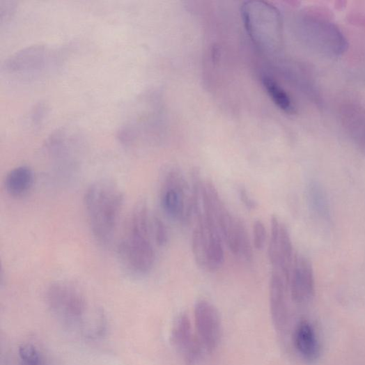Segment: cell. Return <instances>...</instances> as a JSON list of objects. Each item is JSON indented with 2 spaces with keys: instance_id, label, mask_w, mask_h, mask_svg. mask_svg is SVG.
<instances>
[{
  "instance_id": "3957f363",
  "label": "cell",
  "mask_w": 365,
  "mask_h": 365,
  "mask_svg": "<svg viewBox=\"0 0 365 365\" xmlns=\"http://www.w3.org/2000/svg\"><path fill=\"white\" fill-rule=\"evenodd\" d=\"M161 205L174 221L188 224L193 218V193L184 176L176 170L168 172L163 180Z\"/></svg>"
},
{
  "instance_id": "5bb4252c",
  "label": "cell",
  "mask_w": 365,
  "mask_h": 365,
  "mask_svg": "<svg viewBox=\"0 0 365 365\" xmlns=\"http://www.w3.org/2000/svg\"><path fill=\"white\" fill-rule=\"evenodd\" d=\"M309 199L311 208L320 218L327 220L329 218L328 201L324 190L316 182L309 188Z\"/></svg>"
},
{
  "instance_id": "e0dca14e",
  "label": "cell",
  "mask_w": 365,
  "mask_h": 365,
  "mask_svg": "<svg viewBox=\"0 0 365 365\" xmlns=\"http://www.w3.org/2000/svg\"><path fill=\"white\" fill-rule=\"evenodd\" d=\"M267 237L266 228L261 220L254 224V244L257 250H262L265 244Z\"/></svg>"
},
{
  "instance_id": "277c9868",
  "label": "cell",
  "mask_w": 365,
  "mask_h": 365,
  "mask_svg": "<svg viewBox=\"0 0 365 365\" xmlns=\"http://www.w3.org/2000/svg\"><path fill=\"white\" fill-rule=\"evenodd\" d=\"M47 301L52 312L65 323L84 327L87 304L75 286L66 282L52 284L47 292Z\"/></svg>"
},
{
  "instance_id": "5b68a950",
  "label": "cell",
  "mask_w": 365,
  "mask_h": 365,
  "mask_svg": "<svg viewBox=\"0 0 365 365\" xmlns=\"http://www.w3.org/2000/svg\"><path fill=\"white\" fill-rule=\"evenodd\" d=\"M56 58L55 52L46 46H32L9 57L4 69L12 75L36 76L51 69L56 63Z\"/></svg>"
},
{
  "instance_id": "ac0fdd59",
  "label": "cell",
  "mask_w": 365,
  "mask_h": 365,
  "mask_svg": "<svg viewBox=\"0 0 365 365\" xmlns=\"http://www.w3.org/2000/svg\"><path fill=\"white\" fill-rule=\"evenodd\" d=\"M239 198L240 201L244 204L248 209H256L258 205V203L249 196L247 189L244 188H241L239 190Z\"/></svg>"
},
{
  "instance_id": "9a60e30c",
  "label": "cell",
  "mask_w": 365,
  "mask_h": 365,
  "mask_svg": "<svg viewBox=\"0 0 365 365\" xmlns=\"http://www.w3.org/2000/svg\"><path fill=\"white\" fill-rule=\"evenodd\" d=\"M21 365H47L41 352L31 343L22 344L19 348Z\"/></svg>"
},
{
  "instance_id": "8992f818",
  "label": "cell",
  "mask_w": 365,
  "mask_h": 365,
  "mask_svg": "<svg viewBox=\"0 0 365 365\" xmlns=\"http://www.w3.org/2000/svg\"><path fill=\"white\" fill-rule=\"evenodd\" d=\"M268 257L272 267L286 279L289 284L294 261L293 247L288 229L277 216L271 219V235Z\"/></svg>"
},
{
  "instance_id": "7c38bea8",
  "label": "cell",
  "mask_w": 365,
  "mask_h": 365,
  "mask_svg": "<svg viewBox=\"0 0 365 365\" xmlns=\"http://www.w3.org/2000/svg\"><path fill=\"white\" fill-rule=\"evenodd\" d=\"M35 176L28 166H21L11 170L5 180L7 193L13 197L24 196L34 185Z\"/></svg>"
},
{
  "instance_id": "4fadbf2b",
  "label": "cell",
  "mask_w": 365,
  "mask_h": 365,
  "mask_svg": "<svg viewBox=\"0 0 365 365\" xmlns=\"http://www.w3.org/2000/svg\"><path fill=\"white\" fill-rule=\"evenodd\" d=\"M262 82L269 97L280 109L288 114L295 112V108L290 98L275 80L265 75Z\"/></svg>"
},
{
  "instance_id": "2e32d148",
  "label": "cell",
  "mask_w": 365,
  "mask_h": 365,
  "mask_svg": "<svg viewBox=\"0 0 365 365\" xmlns=\"http://www.w3.org/2000/svg\"><path fill=\"white\" fill-rule=\"evenodd\" d=\"M152 236L159 247H164L169 241L168 229L164 222L158 217L150 218Z\"/></svg>"
},
{
  "instance_id": "52a82bcc",
  "label": "cell",
  "mask_w": 365,
  "mask_h": 365,
  "mask_svg": "<svg viewBox=\"0 0 365 365\" xmlns=\"http://www.w3.org/2000/svg\"><path fill=\"white\" fill-rule=\"evenodd\" d=\"M194 319L201 343L208 352H214L222 339V322L218 310L208 301L199 300L196 303Z\"/></svg>"
},
{
  "instance_id": "ba28073f",
  "label": "cell",
  "mask_w": 365,
  "mask_h": 365,
  "mask_svg": "<svg viewBox=\"0 0 365 365\" xmlns=\"http://www.w3.org/2000/svg\"><path fill=\"white\" fill-rule=\"evenodd\" d=\"M288 286L292 299L298 304L307 303L315 295L314 271L310 260L302 255H295Z\"/></svg>"
},
{
  "instance_id": "9c48e42d",
  "label": "cell",
  "mask_w": 365,
  "mask_h": 365,
  "mask_svg": "<svg viewBox=\"0 0 365 365\" xmlns=\"http://www.w3.org/2000/svg\"><path fill=\"white\" fill-rule=\"evenodd\" d=\"M172 341L187 364H193L199 359L201 342L194 336L190 319L187 314H181L175 321L172 330Z\"/></svg>"
},
{
  "instance_id": "6da1fadb",
  "label": "cell",
  "mask_w": 365,
  "mask_h": 365,
  "mask_svg": "<svg viewBox=\"0 0 365 365\" xmlns=\"http://www.w3.org/2000/svg\"><path fill=\"white\" fill-rule=\"evenodd\" d=\"M123 203V194L109 180L95 182L85 194L84 203L91 232L103 244H107L114 236Z\"/></svg>"
},
{
  "instance_id": "30bf717a",
  "label": "cell",
  "mask_w": 365,
  "mask_h": 365,
  "mask_svg": "<svg viewBox=\"0 0 365 365\" xmlns=\"http://www.w3.org/2000/svg\"><path fill=\"white\" fill-rule=\"evenodd\" d=\"M288 283L281 274L272 271L270 281L269 296L272 320L281 330L287 322L286 290Z\"/></svg>"
},
{
  "instance_id": "7a4b0ae2",
  "label": "cell",
  "mask_w": 365,
  "mask_h": 365,
  "mask_svg": "<svg viewBox=\"0 0 365 365\" xmlns=\"http://www.w3.org/2000/svg\"><path fill=\"white\" fill-rule=\"evenodd\" d=\"M152 237L147 208L139 204L132 212L119 246L121 259L137 275H146L155 265L156 252Z\"/></svg>"
},
{
  "instance_id": "8fae6325",
  "label": "cell",
  "mask_w": 365,
  "mask_h": 365,
  "mask_svg": "<svg viewBox=\"0 0 365 365\" xmlns=\"http://www.w3.org/2000/svg\"><path fill=\"white\" fill-rule=\"evenodd\" d=\"M296 349L303 358L309 361L317 359L320 353L318 341L311 325L307 321L300 323L294 334Z\"/></svg>"
}]
</instances>
